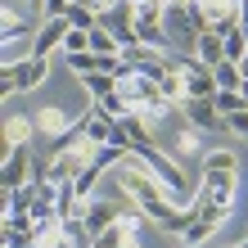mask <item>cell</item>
Here are the masks:
<instances>
[{
	"mask_svg": "<svg viewBox=\"0 0 248 248\" xmlns=\"http://www.w3.org/2000/svg\"><path fill=\"white\" fill-rule=\"evenodd\" d=\"M46 77H50V59L23 54L18 63H5V72H0V99H9L14 91H36Z\"/></svg>",
	"mask_w": 248,
	"mask_h": 248,
	"instance_id": "1",
	"label": "cell"
},
{
	"mask_svg": "<svg viewBox=\"0 0 248 248\" xmlns=\"http://www.w3.org/2000/svg\"><path fill=\"white\" fill-rule=\"evenodd\" d=\"M163 14H167V0H136V41L176 54L171 41H167V32H163Z\"/></svg>",
	"mask_w": 248,
	"mask_h": 248,
	"instance_id": "2",
	"label": "cell"
},
{
	"mask_svg": "<svg viewBox=\"0 0 248 248\" xmlns=\"http://www.w3.org/2000/svg\"><path fill=\"white\" fill-rule=\"evenodd\" d=\"M91 158H95V144H72V149H54L50 158V181L54 185H68V181H77L86 167H91Z\"/></svg>",
	"mask_w": 248,
	"mask_h": 248,
	"instance_id": "3",
	"label": "cell"
},
{
	"mask_svg": "<svg viewBox=\"0 0 248 248\" xmlns=\"http://www.w3.org/2000/svg\"><path fill=\"white\" fill-rule=\"evenodd\" d=\"M235 194H239V171H203V181H199V194L203 203H217V208H235Z\"/></svg>",
	"mask_w": 248,
	"mask_h": 248,
	"instance_id": "4",
	"label": "cell"
},
{
	"mask_svg": "<svg viewBox=\"0 0 248 248\" xmlns=\"http://www.w3.org/2000/svg\"><path fill=\"white\" fill-rule=\"evenodd\" d=\"M176 108L185 113V122L199 126V131H221V126H226V113L217 108V99H194V95H185Z\"/></svg>",
	"mask_w": 248,
	"mask_h": 248,
	"instance_id": "5",
	"label": "cell"
},
{
	"mask_svg": "<svg viewBox=\"0 0 248 248\" xmlns=\"http://www.w3.org/2000/svg\"><path fill=\"white\" fill-rule=\"evenodd\" d=\"M181 68H185V95H194V99H212L221 86H217V77H212V68L203 63V59H194V54H181Z\"/></svg>",
	"mask_w": 248,
	"mask_h": 248,
	"instance_id": "6",
	"label": "cell"
},
{
	"mask_svg": "<svg viewBox=\"0 0 248 248\" xmlns=\"http://www.w3.org/2000/svg\"><path fill=\"white\" fill-rule=\"evenodd\" d=\"M32 171H36V163H32V149H27V144L5 149V167H0V185H5V189L27 185V176H32Z\"/></svg>",
	"mask_w": 248,
	"mask_h": 248,
	"instance_id": "7",
	"label": "cell"
},
{
	"mask_svg": "<svg viewBox=\"0 0 248 248\" xmlns=\"http://www.w3.org/2000/svg\"><path fill=\"white\" fill-rule=\"evenodd\" d=\"M203 14L212 32H235L244 23V0H203Z\"/></svg>",
	"mask_w": 248,
	"mask_h": 248,
	"instance_id": "8",
	"label": "cell"
},
{
	"mask_svg": "<svg viewBox=\"0 0 248 248\" xmlns=\"http://www.w3.org/2000/svg\"><path fill=\"white\" fill-rule=\"evenodd\" d=\"M77 217H81L86 226H91V235H104V230L122 217V208H118V203H108V199H81Z\"/></svg>",
	"mask_w": 248,
	"mask_h": 248,
	"instance_id": "9",
	"label": "cell"
},
{
	"mask_svg": "<svg viewBox=\"0 0 248 248\" xmlns=\"http://www.w3.org/2000/svg\"><path fill=\"white\" fill-rule=\"evenodd\" d=\"M68 32H72V23H68V18H46V23L36 27V36H32V54L50 59V54L68 41Z\"/></svg>",
	"mask_w": 248,
	"mask_h": 248,
	"instance_id": "10",
	"label": "cell"
},
{
	"mask_svg": "<svg viewBox=\"0 0 248 248\" xmlns=\"http://www.w3.org/2000/svg\"><path fill=\"white\" fill-rule=\"evenodd\" d=\"M81 113H68V108H59V104H41V113H36V126L46 131V136H63V131L77 122Z\"/></svg>",
	"mask_w": 248,
	"mask_h": 248,
	"instance_id": "11",
	"label": "cell"
},
{
	"mask_svg": "<svg viewBox=\"0 0 248 248\" xmlns=\"http://www.w3.org/2000/svg\"><path fill=\"white\" fill-rule=\"evenodd\" d=\"M199 59L208 63V68H217V63L226 59V36L221 32H203L199 36Z\"/></svg>",
	"mask_w": 248,
	"mask_h": 248,
	"instance_id": "12",
	"label": "cell"
},
{
	"mask_svg": "<svg viewBox=\"0 0 248 248\" xmlns=\"http://www.w3.org/2000/svg\"><path fill=\"white\" fill-rule=\"evenodd\" d=\"M199 171H239V158L230 149H208L199 154Z\"/></svg>",
	"mask_w": 248,
	"mask_h": 248,
	"instance_id": "13",
	"label": "cell"
},
{
	"mask_svg": "<svg viewBox=\"0 0 248 248\" xmlns=\"http://www.w3.org/2000/svg\"><path fill=\"white\" fill-rule=\"evenodd\" d=\"M81 86L91 91V99H108L118 91V77H113V72H81Z\"/></svg>",
	"mask_w": 248,
	"mask_h": 248,
	"instance_id": "14",
	"label": "cell"
},
{
	"mask_svg": "<svg viewBox=\"0 0 248 248\" xmlns=\"http://www.w3.org/2000/svg\"><path fill=\"white\" fill-rule=\"evenodd\" d=\"M212 77H217V86H221V91H239V86H244V72H239L235 59H221V63L212 68Z\"/></svg>",
	"mask_w": 248,
	"mask_h": 248,
	"instance_id": "15",
	"label": "cell"
},
{
	"mask_svg": "<svg viewBox=\"0 0 248 248\" xmlns=\"http://www.w3.org/2000/svg\"><path fill=\"white\" fill-rule=\"evenodd\" d=\"M32 126H36V122H27V118H9V122H5V149L27 144V140H32Z\"/></svg>",
	"mask_w": 248,
	"mask_h": 248,
	"instance_id": "16",
	"label": "cell"
},
{
	"mask_svg": "<svg viewBox=\"0 0 248 248\" xmlns=\"http://www.w3.org/2000/svg\"><path fill=\"white\" fill-rule=\"evenodd\" d=\"M91 50L95 54H122V41L108 32V27H91Z\"/></svg>",
	"mask_w": 248,
	"mask_h": 248,
	"instance_id": "17",
	"label": "cell"
},
{
	"mask_svg": "<svg viewBox=\"0 0 248 248\" xmlns=\"http://www.w3.org/2000/svg\"><path fill=\"white\" fill-rule=\"evenodd\" d=\"M171 149H176L181 158H189V154H199V126H189V122H185V126L176 131V140H171Z\"/></svg>",
	"mask_w": 248,
	"mask_h": 248,
	"instance_id": "18",
	"label": "cell"
},
{
	"mask_svg": "<svg viewBox=\"0 0 248 248\" xmlns=\"http://www.w3.org/2000/svg\"><path fill=\"white\" fill-rule=\"evenodd\" d=\"M212 99H217V108H221L226 118H230V113H239V108H248V99H244V91H217Z\"/></svg>",
	"mask_w": 248,
	"mask_h": 248,
	"instance_id": "19",
	"label": "cell"
},
{
	"mask_svg": "<svg viewBox=\"0 0 248 248\" xmlns=\"http://www.w3.org/2000/svg\"><path fill=\"white\" fill-rule=\"evenodd\" d=\"M95 185H99V167H95V163L86 167L77 181H72V189H77V199H95Z\"/></svg>",
	"mask_w": 248,
	"mask_h": 248,
	"instance_id": "20",
	"label": "cell"
},
{
	"mask_svg": "<svg viewBox=\"0 0 248 248\" xmlns=\"http://www.w3.org/2000/svg\"><path fill=\"white\" fill-rule=\"evenodd\" d=\"M226 36V59H244V54H248V36H244V27H235V32H221Z\"/></svg>",
	"mask_w": 248,
	"mask_h": 248,
	"instance_id": "21",
	"label": "cell"
},
{
	"mask_svg": "<svg viewBox=\"0 0 248 248\" xmlns=\"http://www.w3.org/2000/svg\"><path fill=\"white\" fill-rule=\"evenodd\" d=\"M226 126L235 131V136H248V108H239V113H230V118H226Z\"/></svg>",
	"mask_w": 248,
	"mask_h": 248,
	"instance_id": "22",
	"label": "cell"
},
{
	"mask_svg": "<svg viewBox=\"0 0 248 248\" xmlns=\"http://www.w3.org/2000/svg\"><path fill=\"white\" fill-rule=\"evenodd\" d=\"M239 27H244V36H248V0H244V23Z\"/></svg>",
	"mask_w": 248,
	"mask_h": 248,
	"instance_id": "23",
	"label": "cell"
},
{
	"mask_svg": "<svg viewBox=\"0 0 248 248\" xmlns=\"http://www.w3.org/2000/svg\"><path fill=\"white\" fill-rule=\"evenodd\" d=\"M239 72H244V81H248V54H244V59H239Z\"/></svg>",
	"mask_w": 248,
	"mask_h": 248,
	"instance_id": "24",
	"label": "cell"
},
{
	"mask_svg": "<svg viewBox=\"0 0 248 248\" xmlns=\"http://www.w3.org/2000/svg\"><path fill=\"white\" fill-rule=\"evenodd\" d=\"M239 91H244V99H248V81H244V86H239Z\"/></svg>",
	"mask_w": 248,
	"mask_h": 248,
	"instance_id": "25",
	"label": "cell"
},
{
	"mask_svg": "<svg viewBox=\"0 0 248 248\" xmlns=\"http://www.w3.org/2000/svg\"><path fill=\"white\" fill-rule=\"evenodd\" d=\"M235 248H248V239H244V244H235Z\"/></svg>",
	"mask_w": 248,
	"mask_h": 248,
	"instance_id": "26",
	"label": "cell"
}]
</instances>
